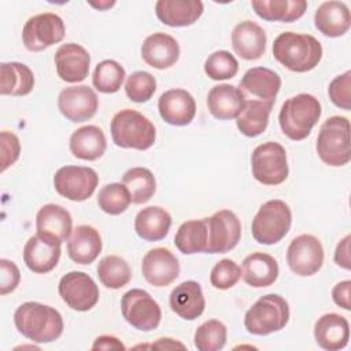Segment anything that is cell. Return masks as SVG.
I'll return each mask as SVG.
<instances>
[{
    "instance_id": "cell-39",
    "label": "cell",
    "mask_w": 351,
    "mask_h": 351,
    "mask_svg": "<svg viewBox=\"0 0 351 351\" xmlns=\"http://www.w3.org/2000/svg\"><path fill=\"white\" fill-rule=\"evenodd\" d=\"M125 77V69L118 62L107 59L95 67L92 82L93 86L101 93H115L122 86Z\"/></svg>"
},
{
    "instance_id": "cell-26",
    "label": "cell",
    "mask_w": 351,
    "mask_h": 351,
    "mask_svg": "<svg viewBox=\"0 0 351 351\" xmlns=\"http://www.w3.org/2000/svg\"><path fill=\"white\" fill-rule=\"evenodd\" d=\"M266 33L252 21L237 23L232 32V47L236 55L245 60L259 59L266 49Z\"/></svg>"
},
{
    "instance_id": "cell-9",
    "label": "cell",
    "mask_w": 351,
    "mask_h": 351,
    "mask_svg": "<svg viewBox=\"0 0 351 351\" xmlns=\"http://www.w3.org/2000/svg\"><path fill=\"white\" fill-rule=\"evenodd\" d=\"M121 311L129 325L143 332L156 329L162 318V310L158 302L147 291L138 288L123 293Z\"/></svg>"
},
{
    "instance_id": "cell-25",
    "label": "cell",
    "mask_w": 351,
    "mask_h": 351,
    "mask_svg": "<svg viewBox=\"0 0 351 351\" xmlns=\"http://www.w3.org/2000/svg\"><path fill=\"white\" fill-rule=\"evenodd\" d=\"M171 310L182 319L199 318L206 307V299L199 282L189 280L178 284L169 298Z\"/></svg>"
},
{
    "instance_id": "cell-40",
    "label": "cell",
    "mask_w": 351,
    "mask_h": 351,
    "mask_svg": "<svg viewBox=\"0 0 351 351\" xmlns=\"http://www.w3.org/2000/svg\"><path fill=\"white\" fill-rule=\"evenodd\" d=\"M132 203L129 189L121 182L104 185L97 195V204L101 211L110 215H119L128 210Z\"/></svg>"
},
{
    "instance_id": "cell-15",
    "label": "cell",
    "mask_w": 351,
    "mask_h": 351,
    "mask_svg": "<svg viewBox=\"0 0 351 351\" xmlns=\"http://www.w3.org/2000/svg\"><path fill=\"white\" fill-rule=\"evenodd\" d=\"M58 108L66 119L85 122L96 114L99 99L96 92L86 85L69 86L59 93Z\"/></svg>"
},
{
    "instance_id": "cell-16",
    "label": "cell",
    "mask_w": 351,
    "mask_h": 351,
    "mask_svg": "<svg viewBox=\"0 0 351 351\" xmlns=\"http://www.w3.org/2000/svg\"><path fill=\"white\" fill-rule=\"evenodd\" d=\"M141 271L148 284L162 288L170 285L178 277L180 263L169 248L158 247L144 255Z\"/></svg>"
},
{
    "instance_id": "cell-14",
    "label": "cell",
    "mask_w": 351,
    "mask_h": 351,
    "mask_svg": "<svg viewBox=\"0 0 351 351\" xmlns=\"http://www.w3.org/2000/svg\"><path fill=\"white\" fill-rule=\"evenodd\" d=\"M287 263L300 277H308L319 271L324 263V247L313 234H299L288 245Z\"/></svg>"
},
{
    "instance_id": "cell-28",
    "label": "cell",
    "mask_w": 351,
    "mask_h": 351,
    "mask_svg": "<svg viewBox=\"0 0 351 351\" xmlns=\"http://www.w3.org/2000/svg\"><path fill=\"white\" fill-rule=\"evenodd\" d=\"M314 25L326 37L344 36L351 25L350 10L343 1H324L314 14Z\"/></svg>"
},
{
    "instance_id": "cell-29",
    "label": "cell",
    "mask_w": 351,
    "mask_h": 351,
    "mask_svg": "<svg viewBox=\"0 0 351 351\" xmlns=\"http://www.w3.org/2000/svg\"><path fill=\"white\" fill-rule=\"evenodd\" d=\"M36 229L38 234L63 243L73 232V219L64 207L53 203L44 204L37 211Z\"/></svg>"
},
{
    "instance_id": "cell-27",
    "label": "cell",
    "mask_w": 351,
    "mask_h": 351,
    "mask_svg": "<svg viewBox=\"0 0 351 351\" xmlns=\"http://www.w3.org/2000/svg\"><path fill=\"white\" fill-rule=\"evenodd\" d=\"M100 233L90 225H78L67 240L69 258L78 265H90L101 252Z\"/></svg>"
},
{
    "instance_id": "cell-18",
    "label": "cell",
    "mask_w": 351,
    "mask_h": 351,
    "mask_svg": "<svg viewBox=\"0 0 351 351\" xmlns=\"http://www.w3.org/2000/svg\"><path fill=\"white\" fill-rule=\"evenodd\" d=\"M55 67L62 81L74 84L88 77L90 56L88 51L75 43L62 44L55 52Z\"/></svg>"
},
{
    "instance_id": "cell-49",
    "label": "cell",
    "mask_w": 351,
    "mask_h": 351,
    "mask_svg": "<svg viewBox=\"0 0 351 351\" xmlns=\"http://www.w3.org/2000/svg\"><path fill=\"white\" fill-rule=\"evenodd\" d=\"M350 240L351 236H344L336 245L335 250V262L337 266L350 270L351 269V259H350Z\"/></svg>"
},
{
    "instance_id": "cell-48",
    "label": "cell",
    "mask_w": 351,
    "mask_h": 351,
    "mask_svg": "<svg viewBox=\"0 0 351 351\" xmlns=\"http://www.w3.org/2000/svg\"><path fill=\"white\" fill-rule=\"evenodd\" d=\"M350 291H351V281L350 280H344V281L337 282L332 289L333 302L344 310H351Z\"/></svg>"
},
{
    "instance_id": "cell-10",
    "label": "cell",
    "mask_w": 351,
    "mask_h": 351,
    "mask_svg": "<svg viewBox=\"0 0 351 351\" xmlns=\"http://www.w3.org/2000/svg\"><path fill=\"white\" fill-rule=\"evenodd\" d=\"M66 33L63 19L52 12H43L29 18L22 30V41L26 49L40 52L58 44Z\"/></svg>"
},
{
    "instance_id": "cell-43",
    "label": "cell",
    "mask_w": 351,
    "mask_h": 351,
    "mask_svg": "<svg viewBox=\"0 0 351 351\" xmlns=\"http://www.w3.org/2000/svg\"><path fill=\"white\" fill-rule=\"evenodd\" d=\"M156 90V80L147 71L132 73L125 84L126 96L134 103L148 101Z\"/></svg>"
},
{
    "instance_id": "cell-44",
    "label": "cell",
    "mask_w": 351,
    "mask_h": 351,
    "mask_svg": "<svg viewBox=\"0 0 351 351\" xmlns=\"http://www.w3.org/2000/svg\"><path fill=\"white\" fill-rule=\"evenodd\" d=\"M241 277V269L232 259H221L217 262L210 274V282L217 289H229L237 284Z\"/></svg>"
},
{
    "instance_id": "cell-6",
    "label": "cell",
    "mask_w": 351,
    "mask_h": 351,
    "mask_svg": "<svg viewBox=\"0 0 351 351\" xmlns=\"http://www.w3.org/2000/svg\"><path fill=\"white\" fill-rule=\"evenodd\" d=\"M289 321V304L277 295L261 296L245 313L244 326L248 333L266 336L285 328Z\"/></svg>"
},
{
    "instance_id": "cell-38",
    "label": "cell",
    "mask_w": 351,
    "mask_h": 351,
    "mask_svg": "<svg viewBox=\"0 0 351 351\" xmlns=\"http://www.w3.org/2000/svg\"><path fill=\"white\" fill-rule=\"evenodd\" d=\"M97 277L110 289H119L129 284L132 270L129 263L118 255H107L97 263Z\"/></svg>"
},
{
    "instance_id": "cell-24",
    "label": "cell",
    "mask_w": 351,
    "mask_h": 351,
    "mask_svg": "<svg viewBox=\"0 0 351 351\" xmlns=\"http://www.w3.org/2000/svg\"><path fill=\"white\" fill-rule=\"evenodd\" d=\"M245 100L244 93L239 88L230 84H219L210 89L207 95V107L214 118L229 121L239 117Z\"/></svg>"
},
{
    "instance_id": "cell-8",
    "label": "cell",
    "mask_w": 351,
    "mask_h": 351,
    "mask_svg": "<svg viewBox=\"0 0 351 351\" xmlns=\"http://www.w3.org/2000/svg\"><path fill=\"white\" fill-rule=\"evenodd\" d=\"M251 170L254 178L263 185L282 184L289 173L285 148L276 141L258 145L251 155Z\"/></svg>"
},
{
    "instance_id": "cell-34",
    "label": "cell",
    "mask_w": 351,
    "mask_h": 351,
    "mask_svg": "<svg viewBox=\"0 0 351 351\" xmlns=\"http://www.w3.org/2000/svg\"><path fill=\"white\" fill-rule=\"evenodd\" d=\"M34 86V74L29 66L19 62L1 63L0 93L11 96H26Z\"/></svg>"
},
{
    "instance_id": "cell-1",
    "label": "cell",
    "mask_w": 351,
    "mask_h": 351,
    "mask_svg": "<svg viewBox=\"0 0 351 351\" xmlns=\"http://www.w3.org/2000/svg\"><path fill=\"white\" fill-rule=\"evenodd\" d=\"M18 332L34 343H52L63 333L60 313L38 302L22 303L14 313Z\"/></svg>"
},
{
    "instance_id": "cell-21",
    "label": "cell",
    "mask_w": 351,
    "mask_h": 351,
    "mask_svg": "<svg viewBox=\"0 0 351 351\" xmlns=\"http://www.w3.org/2000/svg\"><path fill=\"white\" fill-rule=\"evenodd\" d=\"M280 75L267 67H252L247 70L239 84V89L244 93L245 97L250 95L255 97L254 100L273 104L280 92Z\"/></svg>"
},
{
    "instance_id": "cell-13",
    "label": "cell",
    "mask_w": 351,
    "mask_h": 351,
    "mask_svg": "<svg viewBox=\"0 0 351 351\" xmlns=\"http://www.w3.org/2000/svg\"><path fill=\"white\" fill-rule=\"evenodd\" d=\"M62 300L75 311H88L96 306L100 298L95 280L84 271L66 273L58 287Z\"/></svg>"
},
{
    "instance_id": "cell-42",
    "label": "cell",
    "mask_w": 351,
    "mask_h": 351,
    "mask_svg": "<svg viewBox=\"0 0 351 351\" xmlns=\"http://www.w3.org/2000/svg\"><path fill=\"white\" fill-rule=\"evenodd\" d=\"M239 71V62L229 51H215L204 62V73L214 81L233 78Z\"/></svg>"
},
{
    "instance_id": "cell-46",
    "label": "cell",
    "mask_w": 351,
    "mask_h": 351,
    "mask_svg": "<svg viewBox=\"0 0 351 351\" xmlns=\"http://www.w3.org/2000/svg\"><path fill=\"white\" fill-rule=\"evenodd\" d=\"M0 171L4 173L18 160L21 154V143L16 134L7 130L0 133Z\"/></svg>"
},
{
    "instance_id": "cell-50",
    "label": "cell",
    "mask_w": 351,
    "mask_h": 351,
    "mask_svg": "<svg viewBox=\"0 0 351 351\" xmlns=\"http://www.w3.org/2000/svg\"><path fill=\"white\" fill-rule=\"evenodd\" d=\"M92 350H122L123 351V350H126V347L115 336L103 335V336H99L95 339V341L92 344Z\"/></svg>"
},
{
    "instance_id": "cell-22",
    "label": "cell",
    "mask_w": 351,
    "mask_h": 351,
    "mask_svg": "<svg viewBox=\"0 0 351 351\" xmlns=\"http://www.w3.org/2000/svg\"><path fill=\"white\" fill-rule=\"evenodd\" d=\"M314 339L321 348L328 351L344 348L350 340V324L347 318L336 313L321 315L314 325Z\"/></svg>"
},
{
    "instance_id": "cell-7",
    "label": "cell",
    "mask_w": 351,
    "mask_h": 351,
    "mask_svg": "<svg viewBox=\"0 0 351 351\" xmlns=\"http://www.w3.org/2000/svg\"><path fill=\"white\" fill-rule=\"evenodd\" d=\"M291 223L292 213L289 206L280 199H273L259 207L251 223V233L259 244L271 245L287 236Z\"/></svg>"
},
{
    "instance_id": "cell-20",
    "label": "cell",
    "mask_w": 351,
    "mask_h": 351,
    "mask_svg": "<svg viewBox=\"0 0 351 351\" xmlns=\"http://www.w3.org/2000/svg\"><path fill=\"white\" fill-rule=\"evenodd\" d=\"M141 58L148 66L165 70L177 63L180 58V45L173 36L158 32L143 41Z\"/></svg>"
},
{
    "instance_id": "cell-3",
    "label": "cell",
    "mask_w": 351,
    "mask_h": 351,
    "mask_svg": "<svg viewBox=\"0 0 351 351\" xmlns=\"http://www.w3.org/2000/svg\"><path fill=\"white\" fill-rule=\"evenodd\" d=\"M321 104L310 93H299L284 101L278 114V122L282 133L293 140H304L321 117Z\"/></svg>"
},
{
    "instance_id": "cell-19",
    "label": "cell",
    "mask_w": 351,
    "mask_h": 351,
    "mask_svg": "<svg viewBox=\"0 0 351 351\" xmlns=\"http://www.w3.org/2000/svg\"><path fill=\"white\" fill-rule=\"evenodd\" d=\"M158 110L166 123L185 126L189 125L196 115V101L185 89H169L160 95Z\"/></svg>"
},
{
    "instance_id": "cell-11",
    "label": "cell",
    "mask_w": 351,
    "mask_h": 351,
    "mask_svg": "<svg viewBox=\"0 0 351 351\" xmlns=\"http://www.w3.org/2000/svg\"><path fill=\"white\" fill-rule=\"evenodd\" d=\"M97 184V173L86 166H63L53 176L55 191L71 202L89 199L96 191Z\"/></svg>"
},
{
    "instance_id": "cell-41",
    "label": "cell",
    "mask_w": 351,
    "mask_h": 351,
    "mask_svg": "<svg viewBox=\"0 0 351 351\" xmlns=\"http://www.w3.org/2000/svg\"><path fill=\"white\" fill-rule=\"evenodd\" d=\"M226 326L218 319L203 322L195 332L193 343L199 351H218L226 344Z\"/></svg>"
},
{
    "instance_id": "cell-12",
    "label": "cell",
    "mask_w": 351,
    "mask_h": 351,
    "mask_svg": "<svg viewBox=\"0 0 351 351\" xmlns=\"http://www.w3.org/2000/svg\"><path fill=\"white\" fill-rule=\"evenodd\" d=\"M207 222V254H225L233 250L241 239V223L239 217L230 210H219Z\"/></svg>"
},
{
    "instance_id": "cell-30",
    "label": "cell",
    "mask_w": 351,
    "mask_h": 351,
    "mask_svg": "<svg viewBox=\"0 0 351 351\" xmlns=\"http://www.w3.org/2000/svg\"><path fill=\"white\" fill-rule=\"evenodd\" d=\"M277 261L265 252H252L241 263V278L254 288L270 287L278 277Z\"/></svg>"
},
{
    "instance_id": "cell-51",
    "label": "cell",
    "mask_w": 351,
    "mask_h": 351,
    "mask_svg": "<svg viewBox=\"0 0 351 351\" xmlns=\"http://www.w3.org/2000/svg\"><path fill=\"white\" fill-rule=\"evenodd\" d=\"M152 348H160V350H166V348H181V350H185V346L176 341L174 339H170V337H162V339H158L156 343H154L151 346Z\"/></svg>"
},
{
    "instance_id": "cell-31",
    "label": "cell",
    "mask_w": 351,
    "mask_h": 351,
    "mask_svg": "<svg viewBox=\"0 0 351 351\" xmlns=\"http://www.w3.org/2000/svg\"><path fill=\"white\" fill-rule=\"evenodd\" d=\"M70 152L82 160H96L103 156L107 148L104 132L95 125H86L70 136Z\"/></svg>"
},
{
    "instance_id": "cell-17",
    "label": "cell",
    "mask_w": 351,
    "mask_h": 351,
    "mask_svg": "<svg viewBox=\"0 0 351 351\" xmlns=\"http://www.w3.org/2000/svg\"><path fill=\"white\" fill-rule=\"evenodd\" d=\"M60 241L36 233L23 247V262L26 267L37 274L53 270L59 262L62 248Z\"/></svg>"
},
{
    "instance_id": "cell-52",
    "label": "cell",
    "mask_w": 351,
    "mask_h": 351,
    "mask_svg": "<svg viewBox=\"0 0 351 351\" xmlns=\"http://www.w3.org/2000/svg\"><path fill=\"white\" fill-rule=\"evenodd\" d=\"M89 5H92L93 8H96V10H99V11H106V10L111 8V7H114V5H115V1H99V3L90 1Z\"/></svg>"
},
{
    "instance_id": "cell-35",
    "label": "cell",
    "mask_w": 351,
    "mask_h": 351,
    "mask_svg": "<svg viewBox=\"0 0 351 351\" xmlns=\"http://www.w3.org/2000/svg\"><path fill=\"white\" fill-rule=\"evenodd\" d=\"M271 108L273 103L247 99L241 112L236 118L237 129L247 137H256L262 134L269 125V115Z\"/></svg>"
},
{
    "instance_id": "cell-4",
    "label": "cell",
    "mask_w": 351,
    "mask_h": 351,
    "mask_svg": "<svg viewBox=\"0 0 351 351\" xmlns=\"http://www.w3.org/2000/svg\"><path fill=\"white\" fill-rule=\"evenodd\" d=\"M110 130L114 144L121 148L144 151L151 148L156 138L154 123L141 112L130 108L121 110L114 115Z\"/></svg>"
},
{
    "instance_id": "cell-2",
    "label": "cell",
    "mask_w": 351,
    "mask_h": 351,
    "mask_svg": "<svg viewBox=\"0 0 351 351\" xmlns=\"http://www.w3.org/2000/svg\"><path fill=\"white\" fill-rule=\"evenodd\" d=\"M274 59L295 73H306L318 66L322 45L311 34L284 32L273 43Z\"/></svg>"
},
{
    "instance_id": "cell-45",
    "label": "cell",
    "mask_w": 351,
    "mask_h": 351,
    "mask_svg": "<svg viewBox=\"0 0 351 351\" xmlns=\"http://www.w3.org/2000/svg\"><path fill=\"white\" fill-rule=\"evenodd\" d=\"M330 101L343 110L351 108V71L347 70L344 74L335 77L328 88Z\"/></svg>"
},
{
    "instance_id": "cell-37",
    "label": "cell",
    "mask_w": 351,
    "mask_h": 351,
    "mask_svg": "<svg viewBox=\"0 0 351 351\" xmlns=\"http://www.w3.org/2000/svg\"><path fill=\"white\" fill-rule=\"evenodd\" d=\"M122 184L129 189L132 196V203L144 204L147 203L156 191V181L149 169L145 167H132L123 177Z\"/></svg>"
},
{
    "instance_id": "cell-32",
    "label": "cell",
    "mask_w": 351,
    "mask_h": 351,
    "mask_svg": "<svg viewBox=\"0 0 351 351\" xmlns=\"http://www.w3.org/2000/svg\"><path fill=\"white\" fill-rule=\"evenodd\" d=\"M171 226V215L159 206H149L140 210L134 218V230L145 241L165 239Z\"/></svg>"
},
{
    "instance_id": "cell-5",
    "label": "cell",
    "mask_w": 351,
    "mask_h": 351,
    "mask_svg": "<svg viewBox=\"0 0 351 351\" xmlns=\"http://www.w3.org/2000/svg\"><path fill=\"white\" fill-rule=\"evenodd\" d=\"M315 149L319 159L328 166L347 165L351 159L348 118L340 115L328 118L319 128Z\"/></svg>"
},
{
    "instance_id": "cell-47",
    "label": "cell",
    "mask_w": 351,
    "mask_h": 351,
    "mask_svg": "<svg viewBox=\"0 0 351 351\" xmlns=\"http://www.w3.org/2000/svg\"><path fill=\"white\" fill-rule=\"evenodd\" d=\"M21 281V271L15 262L0 259V295H7L16 289Z\"/></svg>"
},
{
    "instance_id": "cell-23",
    "label": "cell",
    "mask_w": 351,
    "mask_h": 351,
    "mask_svg": "<svg viewBox=\"0 0 351 351\" xmlns=\"http://www.w3.org/2000/svg\"><path fill=\"white\" fill-rule=\"evenodd\" d=\"M203 11L204 5L200 0H159L155 4L158 19L171 27L193 25Z\"/></svg>"
},
{
    "instance_id": "cell-36",
    "label": "cell",
    "mask_w": 351,
    "mask_h": 351,
    "mask_svg": "<svg viewBox=\"0 0 351 351\" xmlns=\"http://www.w3.org/2000/svg\"><path fill=\"white\" fill-rule=\"evenodd\" d=\"M207 222L203 219H191L178 228L174 236V245L180 252L185 255H193L199 252H206L207 250Z\"/></svg>"
},
{
    "instance_id": "cell-33",
    "label": "cell",
    "mask_w": 351,
    "mask_h": 351,
    "mask_svg": "<svg viewBox=\"0 0 351 351\" xmlns=\"http://www.w3.org/2000/svg\"><path fill=\"white\" fill-rule=\"evenodd\" d=\"M255 14L270 22H293L302 18L307 10L304 0H252Z\"/></svg>"
}]
</instances>
